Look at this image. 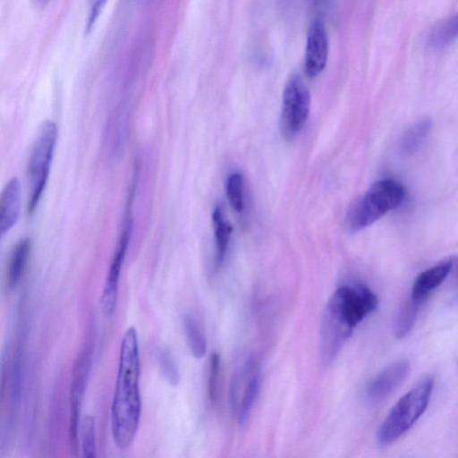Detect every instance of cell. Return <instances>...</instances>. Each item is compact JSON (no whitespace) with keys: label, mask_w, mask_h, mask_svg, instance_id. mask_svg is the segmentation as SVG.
I'll return each instance as SVG.
<instances>
[{"label":"cell","mask_w":458,"mask_h":458,"mask_svg":"<svg viewBox=\"0 0 458 458\" xmlns=\"http://www.w3.org/2000/svg\"><path fill=\"white\" fill-rule=\"evenodd\" d=\"M226 195L236 211L243 208V178L239 173L232 174L226 181Z\"/></svg>","instance_id":"7402d4cb"},{"label":"cell","mask_w":458,"mask_h":458,"mask_svg":"<svg viewBox=\"0 0 458 458\" xmlns=\"http://www.w3.org/2000/svg\"><path fill=\"white\" fill-rule=\"evenodd\" d=\"M403 186L392 179L377 181L353 204L346 225L352 233L359 232L399 207L405 198Z\"/></svg>","instance_id":"3957f363"},{"label":"cell","mask_w":458,"mask_h":458,"mask_svg":"<svg viewBox=\"0 0 458 458\" xmlns=\"http://www.w3.org/2000/svg\"><path fill=\"white\" fill-rule=\"evenodd\" d=\"M431 126L432 122L428 117L422 118L411 125L400 140L401 153L405 156L416 153L426 140Z\"/></svg>","instance_id":"9a60e30c"},{"label":"cell","mask_w":458,"mask_h":458,"mask_svg":"<svg viewBox=\"0 0 458 458\" xmlns=\"http://www.w3.org/2000/svg\"><path fill=\"white\" fill-rule=\"evenodd\" d=\"M90 366V352H84L78 359L72 375L70 392L69 437L74 449L77 447L80 413Z\"/></svg>","instance_id":"9c48e42d"},{"label":"cell","mask_w":458,"mask_h":458,"mask_svg":"<svg viewBox=\"0 0 458 458\" xmlns=\"http://www.w3.org/2000/svg\"><path fill=\"white\" fill-rule=\"evenodd\" d=\"M157 360L164 378L171 385L177 386L180 382V372L170 350L160 346L157 350Z\"/></svg>","instance_id":"d6986e66"},{"label":"cell","mask_w":458,"mask_h":458,"mask_svg":"<svg viewBox=\"0 0 458 458\" xmlns=\"http://www.w3.org/2000/svg\"><path fill=\"white\" fill-rule=\"evenodd\" d=\"M433 387L434 379L428 377L396 402L377 431L380 446L392 444L415 424L428 407Z\"/></svg>","instance_id":"7a4b0ae2"},{"label":"cell","mask_w":458,"mask_h":458,"mask_svg":"<svg viewBox=\"0 0 458 458\" xmlns=\"http://www.w3.org/2000/svg\"><path fill=\"white\" fill-rule=\"evenodd\" d=\"M452 267L453 262L448 259L420 273L412 284L411 300L421 305L430 293L446 278Z\"/></svg>","instance_id":"7c38bea8"},{"label":"cell","mask_w":458,"mask_h":458,"mask_svg":"<svg viewBox=\"0 0 458 458\" xmlns=\"http://www.w3.org/2000/svg\"><path fill=\"white\" fill-rule=\"evenodd\" d=\"M328 55L327 31L320 20L311 23L307 38L304 69L310 78L318 76L325 68Z\"/></svg>","instance_id":"30bf717a"},{"label":"cell","mask_w":458,"mask_h":458,"mask_svg":"<svg viewBox=\"0 0 458 458\" xmlns=\"http://www.w3.org/2000/svg\"><path fill=\"white\" fill-rule=\"evenodd\" d=\"M458 37V13L438 22L430 34V44L441 48Z\"/></svg>","instance_id":"ac0fdd59"},{"label":"cell","mask_w":458,"mask_h":458,"mask_svg":"<svg viewBox=\"0 0 458 458\" xmlns=\"http://www.w3.org/2000/svg\"><path fill=\"white\" fill-rule=\"evenodd\" d=\"M31 250V242L29 238L19 241L10 256L7 270V285L9 288L15 287L21 281Z\"/></svg>","instance_id":"5bb4252c"},{"label":"cell","mask_w":458,"mask_h":458,"mask_svg":"<svg viewBox=\"0 0 458 458\" xmlns=\"http://www.w3.org/2000/svg\"><path fill=\"white\" fill-rule=\"evenodd\" d=\"M140 350L135 327L123 334L120 345L118 371L111 406V428L114 442L120 449L132 443L140 422Z\"/></svg>","instance_id":"6da1fadb"},{"label":"cell","mask_w":458,"mask_h":458,"mask_svg":"<svg viewBox=\"0 0 458 458\" xmlns=\"http://www.w3.org/2000/svg\"><path fill=\"white\" fill-rule=\"evenodd\" d=\"M38 4H44L48 0H35Z\"/></svg>","instance_id":"d4e9b609"},{"label":"cell","mask_w":458,"mask_h":458,"mask_svg":"<svg viewBox=\"0 0 458 458\" xmlns=\"http://www.w3.org/2000/svg\"><path fill=\"white\" fill-rule=\"evenodd\" d=\"M56 137L57 128L55 123L50 120L44 122L38 131L29 159V213H32L35 210L46 188L55 148Z\"/></svg>","instance_id":"277c9868"},{"label":"cell","mask_w":458,"mask_h":458,"mask_svg":"<svg viewBox=\"0 0 458 458\" xmlns=\"http://www.w3.org/2000/svg\"><path fill=\"white\" fill-rule=\"evenodd\" d=\"M260 387V370L255 362H248L232 381L231 402L240 425L248 420Z\"/></svg>","instance_id":"52a82bcc"},{"label":"cell","mask_w":458,"mask_h":458,"mask_svg":"<svg viewBox=\"0 0 458 458\" xmlns=\"http://www.w3.org/2000/svg\"><path fill=\"white\" fill-rule=\"evenodd\" d=\"M409 372L408 360H400L392 363L369 383L366 392L368 399L371 402L384 400L405 381Z\"/></svg>","instance_id":"8fae6325"},{"label":"cell","mask_w":458,"mask_h":458,"mask_svg":"<svg viewBox=\"0 0 458 458\" xmlns=\"http://www.w3.org/2000/svg\"><path fill=\"white\" fill-rule=\"evenodd\" d=\"M131 232L132 219L130 210L128 209L124 216L123 229L117 242L116 250L114 253L109 267L100 299L101 310L106 316H111L116 307L121 269L125 258V253L129 245Z\"/></svg>","instance_id":"ba28073f"},{"label":"cell","mask_w":458,"mask_h":458,"mask_svg":"<svg viewBox=\"0 0 458 458\" xmlns=\"http://www.w3.org/2000/svg\"><path fill=\"white\" fill-rule=\"evenodd\" d=\"M328 301L353 327L374 311L378 304L377 295L369 287L360 284L337 288Z\"/></svg>","instance_id":"8992f818"},{"label":"cell","mask_w":458,"mask_h":458,"mask_svg":"<svg viewBox=\"0 0 458 458\" xmlns=\"http://www.w3.org/2000/svg\"><path fill=\"white\" fill-rule=\"evenodd\" d=\"M420 306L412 300L403 305L394 327V334L397 338H403L409 334L415 323Z\"/></svg>","instance_id":"ffe728a7"},{"label":"cell","mask_w":458,"mask_h":458,"mask_svg":"<svg viewBox=\"0 0 458 458\" xmlns=\"http://www.w3.org/2000/svg\"><path fill=\"white\" fill-rule=\"evenodd\" d=\"M310 107V91L299 74L287 81L282 100L280 131L286 140H293L305 124Z\"/></svg>","instance_id":"5b68a950"},{"label":"cell","mask_w":458,"mask_h":458,"mask_svg":"<svg viewBox=\"0 0 458 458\" xmlns=\"http://www.w3.org/2000/svg\"><path fill=\"white\" fill-rule=\"evenodd\" d=\"M220 371V356L217 352H213L209 360V371L208 380V397L212 403L217 399V386Z\"/></svg>","instance_id":"603a6c76"},{"label":"cell","mask_w":458,"mask_h":458,"mask_svg":"<svg viewBox=\"0 0 458 458\" xmlns=\"http://www.w3.org/2000/svg\"><path fill=\"white\" fill-rule=\"evenodd\" d=\"M82 456H96L95 420L91 415H86L80 425Z\"/></svg>","instance_id":"44dd1931"},{"label":"cell","mask_w":458,"mask_h":458,"mask_svg":"<svg viewBox=\"0 0 458 458\" xmlns=\"http://www.w3.org/2000/svg\"><path fill=\"white\" fill-rule=\"evenodd\" d=\"M182 326L190 352L196 359H201L207 351L205 335L190 314L183 316Z\"/></svg>","instance_id":"e0dca14e"},{"label":"cell","mask_w":458,"mask_h":458,"mask_svg":"<svg viewBox=\"0 0 458 458\" xmlns=\"http://www.w3.org/2000/svg\"><path fill=\"white\" fill-rule=\"evenodd\" d=\"M21 208V183L13 177L5 185L0 200V233L4 236L17 223Z\"/></svg>","instance_id":"4fadbf2b"},{"label":"cell","mask_w":458,"mask_h":458,"mask_svg":"<svg viewBox=\"0 0 458 458\" xmlns=\"http://www.w3.org/2000/svg\"><path fill=\"white\" fill-rule=\"evenodd\" d=\"M212 219L215 232L216 264L218 267L224 261L232 233V226L225 220L222 208L219 206L215 208Z\"/></svg>","instance_id":"2e32d148"},{"label":"cell","mask_w":458,"mask_h":458,"mask_svg":"<svg viewBox=\"0 0 458 458\" xmlns=\"http://www.w3.org/2000/svg\"><path fill=\"white\" fill-rule=\"evenodd\" d=\"M107 0H88V29H90L101 14Z\"/></svg>","instance_id":"cb8c5ba5"}]
</instances>
